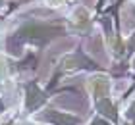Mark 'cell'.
I'll list each match as a JSON object with an SVG mask.
<instances>
[{
  "mask_svg": "<svg viewBox=\"0 0 135 125\" xmlns=\"http://www.w3.org/2000/svg\"><path fill=\"white\" fill-rule=\"evenodd\" d=\"M87 10H83V8H79L77 12H75V16H73V19H75V23H79V25H83L85 21H87Z\"/></svg>",
  "mask_w": 135,
  "mask_h": 125,
  "instance_id": "cell-4",
  "label": "cell"
},
{
  "mask_svg": "<svg viewBox=\"0 0 135 125\" xmlns=\"http://www.w3.org/2000/svg\"><path fill=\"white\" fill-rule=\"evenodd\" d=\"M2 6H4V0H0V8H2Z\"/></svg>",
  "mask_w": 135,
  "mask_h": 125,
  "instance_id": "cell-7",
  "label": "cell"
},
{
  "mask_svg": "<svg viewBox=\"0 0 135 125\" xmlns=\"http://www.w3.org/2000/svg\"><path fill=\"white\" fill-rule=\"evenodd\" d=\"M91 125H108L106 121H104V119H95L93 123H91Z\"/></svg>",
  "mask_w": 135,
  "mask_h": 125,
  "instance_id": "cell-6",
  "label": "cell"
},
{
  "mask_svg": "<svg viewBox=\"0 0 135 125\" xmlns=\"http://www.w3.org/2000/svg\"><path fill=\"white\" fill-rule=\"evenodd\" d=\"M2 108H4V106H2V102H0V110H2Z\"/></svg>",
  "mask_w": 135,
  "mask_h": 125,
  "instance_id": "cell-8",
  "label": "cell"
},
{
  "mask_svg": "<svg viewBox=\"0 0 135 125\" xmlns=\"http://www.w3.org/2000/svg\"><path fill=\"white\" fill-rule=\"evenodd\" d=\"M45 102V94L39 91L37 85H29L27 87V110H35L37 106H41Z\"/></svg>",
  "mask_w": 135,
  "mask_h": 125,
  "instance_id": "cell-2",
  "label": "cell"
},
{
  "mask_svg": "<svg viewBox=\"0 0 135 125\" xmlns=\"http://www.w3.org/2000/svg\"><path fill=\"white\" fill-rule=\"evenodd\" d=\"M129 117H131V119H135V102H133V106L129 108Z\"/></svg>",
  "mask_w": 135,
  "mask_h": 125,
  "instance_id": "cell-5",
  "label": "cell"
},
{
  "mask_svg": "<svg viewBox=\"0 0 135 125\" xmlns=\"http://www.w3.org/2000/svg\"><path fill=\"white\" fill-rule=\"evenodd\" d=\"M46 119L54 121L56 125H75V123H79V119H77V117H71V116L60 114V112H54V110H48Z\"/></svg>",
  "mask_w": 135,
  "mask_h": 125,
  "instance_id": "cell-3",
  "label": "cell"
},
{
  "mask_svg": "<svg viewBox=\"0 0 135 125\" xmlns=\"http://www.w3.org/2000/svg\"><path fill=\"white\" fill-rule=\"evenodd\" d=\"M108 87H110V83H108L106 75H95V77L89 81V91H91V94L95 96L97 102L108 98Z\"/></svg>",
  "mask_w": 135,
  "mask_h": 125,
  "instance_id": "cell-1",
  "label": "cell"
},
{
  "mask_svg": "<svg viewBox=\"0 0 135 125\" xmlns=\"http://www.w3.org/2000/svg\"><path fill=\"white\" fill-rule=\"evenodd\" d=\"M8 125H10V123H8Z\"/></svg>",
  "mask_w": 135,
  "mask_h": 125,
  "instance_id": "cell-9",
  "label": "cell"
}]
</instances>
